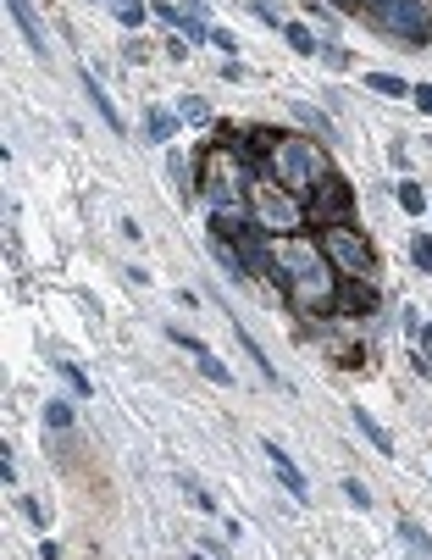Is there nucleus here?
I'll return each mask as SVG.
<instances>
[{
    "label": "nucleus",
    "mask_w": 432,
    "mask_h": 560,
    "mask_svg": "<svg viewBox=\"0 0 432 560\" xmlns=\"http://www.w3.org/2000/svg\"><path fill=\"white\" fill-rule=\"evenodd\" d=\"M255 183H260V173L244 156L216 150L211 139H199V150H194V194H206V211H244Z\"/></svg>",
    "instance_id": "nucleus-1"
},
{
    "label": "nucleus",
    "mask_w": 432,
    "mask_h": 560,
    "mask_svg": "<svg viewBox=\"0 0 432 560\" xmlns=\"http://www.w3.org/2000/svg\"><path fill=\"white\" fill-rule=\"evenodd\" d=\"M332 173H339V167H332V150H327L316 134H288V139L272 150V161L260 167V178L283 183L288 194H299V200H305L322 178H332Z\"/></svg>",
    "instance_id": "nucleus-2"
},
{
    "label": "nucleus",
    "mask_w": 432,
    "mask_h": 560,
    "mask_svg": "<svg viewBox=\"0 0 432 560\" xmlns=\"http://www.w3.org/2000/svg\"><path fill=\"white\" fill-rule=\"evenodd\" d=\"M366 28L405 50H421V45H432V0H377L366 12Z\"/></svg>",
    "instance_id": "nucleus-3"
},
{
    "label": "nucleus",
    "mask_w": 432,
    "mask_h": 560,
    "mask_svg": "<svg viewBox=\"0 0 432 560\" xmlns=\"http://www.w3.org/2000/svg\"><path fill=\"white\" fill-rule=\"evenodd\" d=\"M316 244H322V255L332 261V267H339V278H366V283H377V272H383L377 244L366 239L355 222H332V227H322Z\"/></svg>",
    "instance_id": "nucleus-4"
},
{
    "label": "nucleus",
    "mask_w": 432,
    "mask_h": 560,
    "mask_svg": "<svg viewBox=\"0 0 432 560\" xmlns=\"http://www.w3.org/2000/svg\"><path fill=\"white\" fill-rule=\"evenodd\" d=\"M250 217L266 227L272 239H294V234H311V217H305V200L299 194H288L283 183L260 178L255 194H250Z\"/></svg>",
    "instance_id": "nucleus-5"
},
{
    "label": "nucleus",
    "mask_w": 432,
    "mask_h": 560,
    "mask_svg": "<svg viewBox=\"0 0 432 560\" xmlns=\"http://www.w3.org/2000/svg\"><path fill=\"white\" fill-rule=\"evenodd\" d=\"M305 217H311V234H322V227H332V222H355V183L344 173L322 178L305 194Z\"/></svg>",
    "instance_id": "nucleus-6"
},
{
    "label": "nucleus",
    "mask_w": 432,
    "mask_h": 560,
    "mask_svg": "<svg viewBox=\"0 0 432 560\" xmlns=\"http://www.w3.org/2000/svg\"><path fill=\"white\" fill-rule=\"evenodd\" d=\"M383 306V289L366 283V278H344L339 283V322H366Z\"/></svg>",
    "instance_id": "nucleus-7"
},
{
    "label": "nucleus",
    "mask_w": 432,
    "mask_h": 560,
    "mask_svg": "<svg viewBox=\"0 0 432 560\" xmlns=\"http://www.w3.org/2000/svg\"><path fill=\"white\" fill-rule=\"evenodd\" d=\"M260 455L272 460V472H278V483H283V488L294 493V505H311V483H305V472L294 467V455H288V449H283L278 439H260Z\"/></svg>",
    "instance_id": "nucleus-8"
},
{
    "label": "nucleus",
    "mask_w": 432,
    "mask_h": 560,
    "mask_svg": "<svg viewBox=\"0 0 432 560\" xmlns=\"http://www.w3.org/2000/svg\"><path fill=\"white\" fill-rule=\"evenodd\" d=\"M250 227H255L250 206L244 211H206V239H216V244H239Z\"/></svg>",
    "instance_id": "nucleus-9"
},
{
    "label": "nucleus",
    "mask_w": 432,
    "mask_h": 560,
    "mask_svg": "<svg viewBox=\"0 0 432 560\" xmlns=\"http://www.w3.org/2000/svg\"><path fill=\"white\" fill-rule=\"evenodd\" d=\"M6 12H12V22L22 28L28 50H33V56H50V40H45V28H40V12H33L28 0H6Z\"/></svg>",
    "instance_id": "nucleus-10"
},
{
    "label": "nucleus",
    "mask_w": 432,
    "mask_h": 560,
    "mask_svg": "<svg viewBox=\"0 0 432 560\" xmlns=\"http://www.w3.org/2000/svg\"><path fill=\"white\" fill-rule=\"evenodd\" d=\"M78 84H84V94H89V101H94V111H100V122H106V128H117V134H122V111H117V101H111V94H106V84H100L89 67L78 73Z\"/></svg>",
    "instance_id": "nucleus-11"
},
{
    "label": "nucleus",
    "mask_w": 432,
    "mask_h": 560,
    "mask_svg": "<svg viewBox=\"0 0 432 560\" xmlns=\"http://www.w3.org/2000/svg\"><path fill=\"white\" fill-rule=\"evenodd\" d=\"M349 422L360 427V433H366V444H372V449H377L383 460L393 455V439H388V427H383V422H377L372 411H366V405H349Z\"/></svg>",
    "instance_id": "nucleus-12"
},
{
    "label": "nucleus",
    "mask_w": 432,
    "mask_h": 560,
    "mask_svg": "<svg viewBox=\"0 0 432 560\" xmlns=\"http://www.w3.org/2000/svg\"><path fill=\"white\" fill-rule=\"evenodd\" d=\"M178 128H183V117H178V111H161V106H145V139H150V145H166V139H172V134H178Z\"/></svg>",
    "instance_id": "nucleus-13"
},
{
    "label": "nucleus",
    "mask_w": 432,
    "mask_h": 560,
    "mask_svg": "<svg viewBox=\"0 0 432 560\" xmlns=\"http://www.w3.org/2000/svg\"><path fill=\"white\" fill-rule=\"evenodd\" d=\"M393 200H399V211H410V217H421V211L432 206V194H427V189H421L416 178H399V183H393Z\"/></svg>",
    "instance_id": "nucleus-14"
},
{
    "label": "nucleus",
    "mask_w": 432,
    "mask_h": 560,
    "mask_svg": "<svg viewBox=\"0 0 432 560\" xmlns=\"http://www.w3.org/2000/svg\"><path fill=\"white\" fill-rule=\"evenodd\" d=\"M166 156V173H172V189H178V206H194V178H189V161L178 150H161Z\"/></svg>",
    "instance_id": "nucleus-15"
},
{
    "label": "nucleus",
    "mask_w": 432,
    "mask_h": 560,
    "mask_svg": "<svg viewBox=\"0 0 432 560\" xmlns=\"http://www.w3.org/2000/svg\"><path fill=\"white\" fill-rule=\"evenodd\" d=\"M178 117H183L189 128H216V111H211L206 94H183V101H178Z\"/></svg>",
    "instance_id": "nucleus-16"
},
{
    "label": "nucleus",
    "mask_w": 432,
    "mask_h": 560,
    "mask_svg": "<svg viewBox=\"0 0 432 560\" xmlns=\"http://www.w3.org/2000/svg\"><path fill=\"white\" fill-rule=\"evenodd\" d=\"M111 17H117V22L128 28V34H139V28H145V22H150L155 12L145 6V0H111Z\"/></svg>",
    "instance_id": "nucleus-17"
},
{
    "label": "nucleus",
    "mask_w": 432,
    "mask_h": 560,
    "mask_svg": "<svg viewBox=\"0 0 432 560\" xmlns=\"http://www.w3.org/2000/svg\"><path fill=\"white\" fill-rule=\"evenodd\" d=\"M366 89H372V94H388V101H410V84L405 78H393V73H366Z\"/></svg>",
    "instance_id": "nucleus-18"
},
{
    "label": "nucleus",
    "mask_w": 432,
    "mask_h": 560,
    "mask_svg": "<svg viewBox=\"0 0 432 560\" xmlns=\"http://www.w3.org/2000/svg\"><path fill=\"white\" fill-rule=\"evenodd\" d=\"M294 122H305V128H311V134H316L322 145H332V139H339V128H332V122H327L316 106H294Z\"/></svg>",
    "instance_id": "nucleus-19"
},
{
    "label": "nucleus",
    "mask_w": 432,
    "mask_h": 560,
    "mask_svg": "<svg viewBox=\"0 0 432 560\" xmlns=\"http://www.w3.org/2000/svg\"><path fill=\"white\" fill-rule=\"evenodd\" d=\"M266 28H288V0H244Z\"/></svg>",
    "instance_id": "nucleus-20"
},
{
    "label": "nucleus",
    "mask_w": 432,
    "mask_h": 560,
    "mask_svg": "<svg viewBox=\"0 0 432 560\" xmlns=\"http://www.w3.org/2000/svg\"><path fill=\"white\" fill-rule=\"evenodd\" d=\"M283 40H288V45H294L299 56H322V40L311 34V28H305V22H288V28H283Z\"/></svg>",
    "instance_id": "nucleus-21"
},
{
    "label": "nucleus",
    "mask_w": 432,
    "mask_h": 560,
    "mask_svg": "<svg viewBox=\"0 0 432 560\" xmlns=\"http://www.w3.org/2000/svg\"><path fill=\"white\" fill-rule=\"evenodd\" d=\"M399 538H405L416 555H427V560H432V533H421V527H416L410 516H399Z\"/></svg>",
    "instance_id": "nucleus-22"
},
{
    "label": "nucleus",
    "mask_w": 432,
    "mask_h": 560,
    "mask_svg": "<svg viewBox=\"0 0 432 560\" xmlns=\"http://www.w3.org/2000/svg\"><path fill=\"white\" fill-rule=\"evenodd\" d=\"M17 516H22L28 527H40V533H45V527H50V516H45V505H40V500H33V493H17Z\"/></svg>",
    "instance_id": "nucleus-23"
},
{
    "label": "nucleus",
    "mask_w": 432,
    "mask_h": 560,
    "mask_svg": "<svg viewBox=\"0 0 432 560\" xmlns=\"http://www.w3.org/2000/svg\"><path fill=\"white\" fill-rule=\"evenodd\" d=\"M45 427H50V433H66V427H73V405H66V400H50V405H45Z\"/></svg>",
    "instance_id": "nucleus-24"
},
{
    "label": "nucleus",
    "mask_w": 432,
    "mask_h": 560,
    "mask_svg": "<svg viewBox=\"0 0 432 560\" xmlns=\"http://www.w3.org/2000/svg\"><path fill=\"white\" fill-rule=\"evenodd\" d=\"M410 261L432 278V234H410Z\"/></svg>",
    "instance_id": "nucleus-25"
},
{
    "label": "nucleus",
    "mask_w": 432,
    "mask_h": 560,
    "mask_svg": "<svg viewBox=\"0 0 432 560\" xmlns=\"http://www.w3.org/2000/svg\"><path fill=\"white\" fill-rule=\"evenodd\" d=\"M166 339H172L178 350H189V355H211V350H206V339H194L189 327H166Z\"/></svg>",
    "instance_id": "nucleus-26"
},
{
    "label": "nucleus",
    "mask_w": 432,
    "mask_h": 560,
    "mask_svg": "<svg viewBox=\"0 0 432 560\" xmlns=\"http://www.w3.org/2000/svg\"><path fill=\"white\" fill-rule=\"evenodd\" d=\"M199 372H206V378H211L216 388H233V372L222 367V360H216V355H199Z\"/></svg>",
    "instance_id": "nucleus-27"
},
{
    "label": "nucleus",
    "mask_w": 432,
    "mask_h": 560,
    "mask_svg": "<svg viewBox=\"0 0 432 560\" xmlns=\"http://www.w3.org/2000/svg\"><path fill=\"white\" fill-rule=\"evenodd\" d=\"M344 500H349V505H360V511H372V488H366L360 477H344Z\"/></svg>",
    "instance_id": "nucleus-28"
},
{
    "label": "nucleus",
    "mask_w": 432,
    "mask_h": 560,
    "mask_svg": "<svg viewBox=\"0 0 432 560\" xmlns=\"http://www.w3.org/2000/svg\"><path fill=\"white\" fill-rule=\"evenodd\" d=\"M61 378L73 383V394H78V400H89V394H94V388H89V378H84V367H73V360L61 367Z\"/></svg>",
    "instance_id": "nucleus-29"
},
{
    "label": "nucleus",
    "mask_w": 432,
    "mask_h": 560,
    "mask_svg": "<svg viewBox=\"0 0 432 560\" xmlns=\"http://www.w3.org/2000/svg\"><path fill=\"white\" fill-rule=\"evenodd\" d=\"M322 61H327V67H332V73H344V67H349V61H355V56H349L344 45H322Z\"/></svg>",
    "instance_id": "nucleus-30"
},
{
    "label": "nucleus",
    "mask_w": 432,
    "mask_h": 560,
    "mask_svg": "<svg viewBox=\"0 0 432 560\" xmlns=\"http://www.w3.org/2000/svg\"><path fill=\"white\" fill-rule=\"evenodd\" d=\"M216 73H222L227 84H244V78H250V67H244V61H239V56H227V61H222V67H216Z\"/></svg>",
    "instance_id": "nucleus-31"
},
{
    "label": "nucleus",
    "mask_w": 432,
    "mask_h": 560,
    "mask_svg": "<svg viewBox=\"0 0 432 560\" xmlns=\"http://www.w3.org/2000/svg\"><path fill=\"white\" fill-rule=\"evenodd\" d=\"M211 45H216L222 56H239V40H233V34H227V28H211Z\"/></svg>",
    "instance_id": "nucleus-32"
},
{
    "label": "nucleus",
    "mask_w": 432,
    "mask_h": 560,
    "mask_svg": "<svg viewBox=\"0 0 432 560\" xmlns=\"http://www.w3.org/2000/svg\"><path fill=\"white\" fill-rule=\"evenodd\" d=\"M189 50H194V45H189L183 34H172V40H166V61H189Z\"/></svg>",
    "instance_id": "nucleus-33"
},
{
    "label": "nucleus",
    "mask_w": 432,
    "mask_h": 560,
    "mask_svg": "<svg viewBox=\"0 0 432 560\" xmlns=\"http://www.w3.org/2000/svg\"><path fill=\"white\" fill-rule=\"evenodd\" d=\"M117 227H122V239H128V244H145V227H139V222H133V217H122Z\"/></svg>",
    "instance_id": "nucleus-34"
},
{
    "label": "nucleus",
    "mask_w": 432,
    "mask_h": 560,
    "mask_svg": "<svg viewBox=\"0 0 432 560\" xmlns=\"http://www.w3.org/2000/svg\"><path fill=\"white\" fill-rule=\"evenodd\" d=\"M410 101H416V111H427V117H432V84H416Z\"/></svg>",
    "instance_id": "nucleus-35"
},
{
    "label": "nucleus",
    "mask_w": 432,
    "mask_h": 560,
    "mask_svg": "<svg viewBox=\"0 0 432 560\" xmlns=\"http://www.w3.org/2000/svg\"><path fill=\"white\" fill-rule=\"evenodd\" d=\"M122 278H128L133 289H145V283H150V272H145V267H122Z\"/></svg>",
    "instance_id": "nucleus-36"
},
{
    "label": "nucleus",
    "mask_w": 432,
    "mask_h": 560,
    "mask_svg": "<svg viewBox=\"0 0 432 560\" xmlns=\"http://www.w3.org/2000/svg\"><path fill=\"white\" fill-rule=\"evenodd\" d=\"M40 560H61V544H50V538H40Z\"/></svg>",
    "instance_id": "nucleus-37"
},
{
    "label": "nucleus",
    "mask_w": 432,
    "mask_h": 560,
    "mask_svg": "<svg viewBox=\"0 0 432 560\" xmlns=\"http://www.w3.org/2000/svg\"><path fill=\"white\" fill-rule=\"evenodd\" d=\"M206 549H211V560H227V555H233V549H227V544H222V538H211V544H206Z\"/></svg>",
    "instance_id": "nucleus-38"
},
{
    "label": "nucleus",
    "mask_w": 432,
    "mask_h": 560,
    "mask_svg": "<svg viewBox=\"0 0 432 560\" xmlns=\"http://www.w3.org/2000/svg\"><path fill=\"white\" fill-rule=\"evenodd\" d=\"M189 560H206V555H189Z\"/></svg>",
    "instance_id": "nucleus-39"
}]
</instances>
